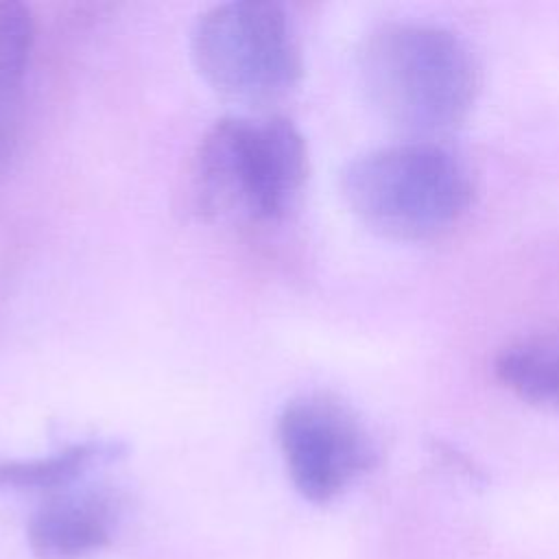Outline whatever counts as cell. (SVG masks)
<instances>
[{
  "instance_id": "cell-1",
  "label": "cell",
  "mask_w": 559,
  "mask_h": 559,
  "mask_svg": "<svg viewBox=\"0 0 559 559\" xmlns=\"http://www.w3.org/2000/svg\"><path fill=\"white\" fill-rule=\"evenodd\" d=\"M306 177V140L288 118L223 116L192 153L188 192L207 221H275L293 207Z\"/></svg>"
},
{
  "instance_id": "cell-2",
  "label": "cell",
  "mask_w": 559,
  "mask_h": 559,
  "mask_svg": "<svg viewBox=\"0 0 559 559\" xmlns=\"http://www.w3.org/2000/svg\"><path fill=\"white\" fill-rule=\"evenodd\" d=\"M360 76L369 100L395 127L441 133L472 111L480 70L452 31L419 22H389L362 44Z\"/></svg>"
},
{
  "instance_id": "cell-3",
  "label": "cell",
  "mask_w": 559,
  "mask_h": 559,
  "mask_svg": "<svg viewBox=\"0 0 559 559\" xmlns=\"http://www.w3.org/2000/svg\"><path fill=\"white\" fill-rule=\"evenodd\" d=\"M472 192L463 159L426 140L371 148L341 173V194L356 218L397 240L448 231L467 212Z\"/></svg>"
},
{
  "instance_id": "cell-4",
  "label": "cell",
  "mask_w": 559,
  "mask_h": 559,
  "mask_svg": "<svg viewBox=\"0 0 559 559\" xmlns=\"http://www.w3.org/2000/svg\"><path fill=\"white\" fill-rule=\"evenodd\" d=\"M190 55L218 96L247 107L280 103L304 72L295 28L277 2L234 0L210 7L192 24Z\"/></svg>"
},
{
  "instance_id": "cell-5",
  "label": "cell",
  "mask_w": 559,
  "mask_h": 559,
  "mask_svg": "<svg viewBox=\"0 0 559 559\" xmlns=\"http://www.w3.org/2000/svg\"><path fill=\"white\" fill-rule=\"evenodd\" d=\"M280 450L295 489L323 504L376 463V445L360 419L330 397H299L277 421Z\"/></svg>"
},
{
  "instance_id": "cell-6",
  "label": "cell",
  "mask_w": 559,
  "mask_h": 559,
  "mask_svg": "<svg viewBox=\"0 0 559 559\" xmlns=\"http://www.w3.org/2000/svg\"><path fill=\"white\" fill-rule=\"evenodd\" d=\"M111 522L100 496H59L33 513L28 544L39 559H81L109 544Z\"/></svg>"
},
{
  "instance_id": "cell-7",
  "label": "cell",
  "mask_w": 559,
  "mask_h": 559,
  "mask_svg": "<svg viewBox=\"0 0 559 559\" xmlns=\"http://www.w3.org/2000/svg\"><path fill=\"white\" fill-rule=\"evenodd\" d=\"M493 369L518 397L559 411V332L528 336L504 347Z\"/></svg>"
},
{
  "instance_id": "cell-8",
  "label": "cell",
  "mask_w": 559,
  "mask_h": 559,
  "mask_svg": "<svg viewBox=\"0 0 559 559\" xmlns=\"http://www.w3.org/2000/svg\"><path fill=\"white\" fill-rule=\"evenodd\" d=\"M116 448L107 443H74L55 454L37 459L0 461V487L15 489H50L70 483L96 459L111 454Z\"/></svg>"
},
{
  "instance_id": "cell-9",
  "label": "cell",
  "mask_w": 559,
  "mask_h": 559,
  "mask_svg": "<svg viewBox=\"0 0 559 559\" xmlns=\"http://www.w3.org/2000/svg\"><path fill=\"white\" fill-rule=\"evenodd\" d=\"M35 41L33 13L24 2H0V83L7 87L20 85L28 66Z\"/></svg>"
},
{
  "instance_id": "cell-10",
  "label": "cell",
  "mask_w": 559,
  "mask_h": 559,
  "mask_svg": "<svg viewBox=\"0 0 559 559\" xmlns=\"http://www.w3.org/2000/svg\"><path fill=\"white\" fill-rule=\"evenodd\" d=\"M17 142V118H15V87L0 83V175L9 166Z\"/></svg>"
}]
</instances>
